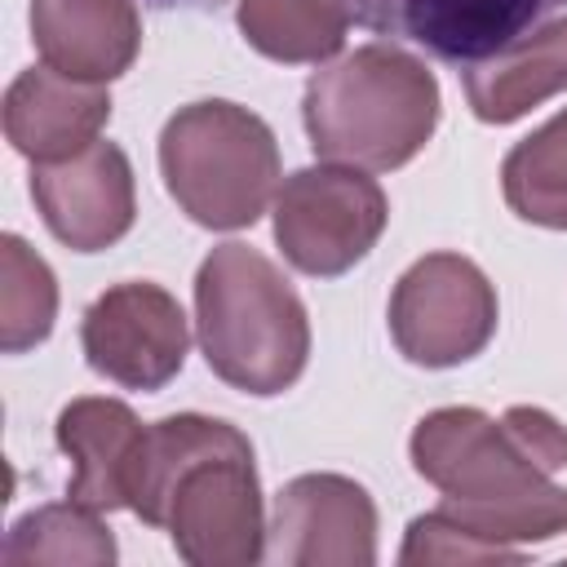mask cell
Returning a JSON list of instances; mask_svg holds the SVG:
<instances>
[{"label": "cell", "instance_id": "1", "mask_svg": "<svg viewBox=\"0 0 567 567\" xmlns=\"http://www.w3.org/2000/svg\"><path fill=\"white\" fill-rule=\"evenodd\" d=\"M412 470L443 496V514L470 536L523 549L567 532V425L545 408H434L412 430Z\"/></svg>", "mask_w": 567, "mask_h": 567}, {"label": "cell", "instance_id": "2", "mask_svg": "<svg viewBox=\"0 0 567 567\" xmlns=\"http://www.w3.org/2000/svg\"><path fill=\"white\" fill-rule=\"evenodd\" d=\"M128 509L164 527L190 567H252L266 558V505L252 443L221 416L177 412L146 425Z\"/></svg>", "mask_w": 567, "mask_h": 567}, {"label": "cell", "instance_id": "3", "mask_svg": "<svg viewBox=\"0 0 567 567\" xmlns=\"http://www.w3.org/2000/svg\"><path fill=\"white\" fill-rule=\"evenodd\" d=\"M439 80L399 44H359L319 66L301 97V120L319 159L368 173L403 168L439 128Z\"/></svg>", "mask_w": 567, "mask_h": 567}, {"label": "cell", "instance_id": "4", "mask_svg": "<svg viewBox=\"0 0 567 567\" xmlns=\"http://www.w3.org/2000/svg\"><path fill=\"white\" fill-rule=\"evenodd\" d=\"M195 332L217 381L270 399L310 359V319L288 275L248 244H217L195 270Z\"/></svg>", "mask_w": 567, "mask_h": 567}, {"label": "cell", "instance_id": "5", "mask_svg": "<svg viewBox=\"0 0 567 567\" xmlns=\"http://www.w3.org/2000/svg\"><path fill=\"white\" fill-rule=\"evenodd\" d=\"M159 173L195 226L244 230L275 199L279 142L257 111L204 97L168 115L159 133Z\"/></svg>", "mask_w": 567, "mask_h": 567}, {"label": "cell", "instance_id": "6", "mask_svg": "<svg viewBox=\"0 0 567 567\" xmlns=\"http://www.w3.org/2000/svg\"><path fill=\"white\" fill-rule=\"evenodd\" d=\"M390 221V199L354 164H310L297 168L275 195V244L284 261L315 279H337L354 270L381 239Z\"/></svg>", "mask_w": 567, "mask_h": 567}, {"label": "cell", "instance_id": "7", "mask_svg": "<svg viewBox=\"0 0 567 567\" xmlns=\"http://www.w3.org/2000/svg\"><path fill=\"white\" fill-rule=\"evenodd\" d=\"M496 288L461 252H425L390 292V337L416 368H456L496 337Z\"/></svg>", "mask_w": 567, "mask_h": 567}, {"label": "cell", "instance_id": "8", "mask_svg": "<svg viewBox=\"0 0 567 567\" xmlns=\"http://www.w3.org/2000/svg\"><path fill=\"white\" fill-rule=\"evenodd\" d=\"M80 346L97 377L124 390H164L190 354V319L151 279L106 288L80 319Z\"/></svg>", "mask_w": 567, "mask_h": 567}, {"label": "cell", "instance_id": "9", "mask_svg": "<svg viewBox=\"0 0 567 567\" xmlns=\"http://www.w3.org/2000/svg\"><path fill=\"white\" fill-rule=\"evenodd\" d=\"M266 558L279 567H372L377 505L363 483L346 474H297L279 487Z\"/></svg>", "mask_w": 567, "mask_h": 567}, {"label": "cell", "instance_id": "10", "mask_svg": "<svg viewBox=\"0 0 567 567\" xmlns=\"http://www.w3.org/2000/svg\"><path fill=\"white\" fill-rule=\"evenodd\" d=\"M558 4L563 0H350L377 35L412 40L461 71L536 31Z\"/></svg>", "mask_w": 567, "mask_h": 567}, {"label": "cell", "instance_id": "11", "mask_svg": "<svg viewBox=\"0 0 567 567\" xmlns=\"http://www.w3.org/2000/svg\"><path fill=\"white\" fill-rule=\"evenodd\" d=\"M31 199L58 244L71 252H102L133 230L137 186L133 164L115 142H93L71 159L31 168Z\"/></svg>", "mask_w": 567, "mask_h": 567}, {"label": "cell", "instance_id": "12", "mask_svg": "<svg viewBox=\"0 0 567 567\" xmlns=\"http://www.w3.org/2000/svg\"><path fill=\"white\" fill-rule=\"evenodd\" d=\"M111 120V93L53 66H27L4 93V137L31 164H58L97 142Z\"/></svg>", "mask_w": 567, "mask_h": 567}, {"label": "cell", "instance_id": "13", "mask_svg": "<svg viewBox=\"0 0 567 567\" xmlns=\"http://www.w3.org/2000/svg\"><path fill=\"white\" fill-rule=\"evenodd\" d=\"M31 40L44 66L111 84L142 49V18L133 0H31Z\"/></svg>", "mask_w": 567, "mask_h": 567}, {"label": "cell", "instance_id": "14", "mask_svg": "<svg viewBox=\"0 0 567 567\" xmlns=\"http://www.w3.org/2000/svg\"><path fill=\"white\" fill-rule=\"evenodd\" d=\"M53 434L75 465L66 483V501L89 505L97 514L128 509V478L146 434L133 408L120 399H71L58 412Z\"/></svg>", "mask_w": 567, "mask_h": 567}, {"label": "cell", "instance_id": "15", "mask_svg": "<svg viewBox=\"0 0 567 567\" xmlns=\"http://www.w3.org/2000/svg\"><path fill=\"white\" fill-rule=\"evenodd\" d=\"M470 111L483 124H514L567 89V18H549L501 53L461 71Z\"/></svg>", "mask_w": 567, "mask_h": 567}, {"label": "cell", "instance_id": "16", "mask_svg": "<svg viewBox=\"0 0 567 567\" xmlns=\"http://www.w3.org/2000/svg\"><path fill=\"white\" fill-rule=\"evenodd\" d=\"M235 22L261 58L288 66H319L346 44L350 0H239Z\"/></svg>", "mask_w": 567, "mask_h": 567}, {"label": "cell", "instance_id": "17", "mask_svg": "<svg viewBox=\"0 0 567 567\" xmlns=\"http://www.w3.org/2000/svg\"><path fill=\"white\" fill-rule=\"evenodd\" d=\"M115 558V536L106 532L97 509L75 501L22 514L0 549L4 567H111Z\"/></svg>", "mask_w": 567, "mask_h": 567}, {"label": "cell", "instance_id": "18", "mask_svg": "<svg viewBox=\"0 0 567 567\" xmlns=\"http://www.w3.org/2000/svg\"><path fill=\"white\" fill-rule=\"evenodd\" d=\"M501 190L514 217L545 230H567V111L505 155Z\"/></svg>", "mask_w": 567, "mask_h": 567}, {"label": "cell", "instance_id": "19", "mask_svg": "<svg viewBox=\"0 0 567 567\" xmlns=\"http://www.w3.org/2000/svg\"><path fill=\"white\" fill-rule=\"evenodd\" d=\"M58 279L49 261L22 239L0 235V350L22 354L53 332Z\"/></svg>", "mask_w": 567, "mask_h": 567}, {"label": "cell", "instance_id": "20", "mask_svg": "<svg viewBox=\"0 0 567 567\" xmlns=\"http://www.w3.org/2000/svg\"><path fill=\"white\" fill-rule=\"evenodd\" d=\"M403 567H430V563H523V549H505L492 540L470 536L461 523H452L443 509H430L408 523V540L399 549Z\"/></svg>", "mask_w": 567, "mask_h": 567}, {"label": "cell", "instance_id": "21", "mask_svg": "<svg viewBox=\"0 0 567 567\" xmlns=\"http://www.w3.org/2000/svg\"><path fill=\"white\" fill-rule=\"evenodd\" d=\"M155 4H177V0H155Z\"/></svg>", "mask_w": 567, "mask_h": 567}]
</instances>
